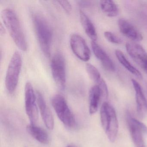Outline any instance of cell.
Masks as SVG:
<instances>
[{"mask_svg": "<svg viewBox=\"0 0 147 147\" xmlns=\"http://www.w3.org/2000/svg\"><path fill=\"white\" fill-rule=\"evenodd\" d=\"M51 103L57 117L63 124L69 128L75 126V118L65 98L60 94H56L51 99Z\"/></svg>", "mask_w": 147, "mask_h": 147, "instance_id": "5", "label": "cell"}, {"mask_svg": "<svg viewBox=\"0 0 147 147\" xmlns=\"http://www.w3.org/2000/svg\"><path fill=\"white\" fill-rule=\"evenodd\" d=\"M66 147H77L76 146H75V145H68Z\"/></svg>", "mask_w": 147, "mask_h": 147, "instance_id": "25", "label": "cell"}, {"mask_svg": "<svg viewBox=\"0 0 147 147\" xmlns=\"http://www.w3.org/2000/svg\"><path fill=\"white\" fill-rule=\"evenodd\" d=\"M101 124L109 140L113 142L118 131V121L115 110L107 102L102 104L100 109Z\"/></svg>", "mask_w": 147, "mask_h": 147, "instance_id": "3", "label": "cell"}, {"mask_svg": "<svg viewBox=\"0 0 147 147\" xmlns=\"http://www.w3.org/2000/svg\"><path fill=\"white\" fill-rule=\"evenodd\" d=\"M127 53L147 74V53L140 45L128 42L125 45Z\"/></svg>", "mask_w": 147, "mask_h": 147, "instance_id": "10", "label": "cell"}, {"mask_svg": "<svg viewBox=\"0 0 147 147\" xmlns=\"http://www.w3.org/2000/svg\"><path fill=\"white\" fill-rule=\"evenodd\" d=\"M86 70L90 79L96 83V85L102 79L99 72L97 68L91 63L86 64Z\"/></svg>", "mask_w": 147, "mask_h": 147, "instance_id": "20", "label": "cell"}, {"mask_svg": "<svg viewBox=\"0 0 147 147\" xmlns=\"http://www.w3.org/2000/svg\"><path fill=\"white\" fill-rule=\"evenodd\" d=\"M100 6L101 10L108 17H115L118 14V8L113 1H101Z\"/></svg>", "mask_w": 147, "mask_h": 147, "instance_id": "19", "label": "cell"}, {"mask_svg": "<svg viewBox=\"0 0 147 147\" xmlns=\"http://www.w3.org/2000/svg\"><path fill=\"white\" fill-rule=\"evenodd\" d=\"M80 16L82 25L85 32L92 41L95 42L98 38V36L93 24L86 13L82 11H80Z\"/></svg>", "mask_w": 147, "mask_h": 147, "instance_id": "17", "label": "cell"}, {"mask_svg": "<svg viewBox=\"0 0 147 147\" xmlns=\"http://www.w3.org/2000/svg\"><path fill=\"white\" fill-rule=\"evenodd\" d=\"M92 49L95 57L98 59L103 67L107 71L113 72L115 70V65L111 59L105 51L94 41L91 42Z\"/></svg>", "mask_w": 147, "mask_h": 147, "instance_id": "13", "label": "cell"}, {"mask_svg": "<svg viewBox=\"0 0 147 147\" xmlns=\"http://www.w3.org/2000/svg\"><path fill=\"white\" fill-rule=\"evenodd\" d=\"M135 93L138 113L141 117L145 116L147 112V102L140 84L136 80H131Z\"/></svg>", "mask_w": 147, "mask_h": 147, "instance_id": "14", "label": "cell"}, {"mask_svg": "<svg viewBox=\"0 0 147 147\" xmlns=\"http://www.w3.org/2000/svg\"><path fill=\"white\" fill-rule=\"evenodd\" d=\"M102 97L101 92L97 85L93 86L89 91V111L91 114H93L98 111L100 98Z\"/></svg>", "mask_w": 147, "mask_h": 147, "instance_id": "16", "label": "cell"}, {"mask_svg": "<svg viewBox=\"0 0 147 147\" xmlns=\"http://www.w3.org/2000/svg\"><path fill=\"white\" fill-rule=\"evenodd\" d=\"M118 25L120 32L125 36L136 42L142 40L141 33L129 21L121 18L119 20Z\"/></svg>", "mask_w": 147, "mask_h": 147, "instance_id": "12", "label": "cell"}, {"mask_svg": "<svg viewBox=\"0 0 147 147\" xmlns=\"http://www.w3.org/2000/svg\"><path fill=\"white\" fill-rule=\"evenodd\" d=\"M22 66V59L19 52L13 53L10 60L6 74L5 84L9 93H13L17 88Z\"/></svg>", "mask_w": 147, "mask_h": 147, "instance_id": "4", "label": "cell"}, {"mask_svg": "<svg viewBox=\"0 0 147 147\" xmlns=\"http://www.w3.org/2000/svg\"><path fill=\"white\" fill-rule=\"evenodd\" d=\"M128 126L131 138L136 147H145L144 136H147V127L142 122L127 115Z\"/></svg>", "mask_w": 147, "mask_h": 147, "instance_id": "8", "label": "cell"}, {"mask_svg": "<svg viewBox=\"0 0 147 147\" xmlns=\"http://www.w3.org/2000/svg\"><path fill=\"white\" fill-rule=\"evenodd\" d=\"M71 49L78 58L83 61H88L91 57V51L84 38L79 34H74L70 38Z\"/></svg>", "mask_w": 147, "mask_h": 147, "instance_id": "9", "label": "cell"}, {"mask_svg": "<svg viewBox=\"0 0 147 147\" xmlns=\"http://www.w3.org/2000/svg\"><path fill=\"white\" fill-rule=\"evenodd\" d=\"M96 85L99 87L100 89L102 97L104 98H107L108 94V88L105 81L102 78L100 81Z\"/></svg>", "mask_w": 147, "mask_h": 147, "instance_id": "22", "label": "cell"}, {"mask_svg": "<svg viewBox=\"0 0 147 147\" xmlns=\"http://www.w3.org/2000/svg\"><path fill=\"white\" fill-rule=\"evenodd\" d=\"M1 18L10 36L20 49L26 51L27 42L16 13L10 8H6L1 12Z\"/></svg>", "mask_w": 147, "mask_h": 147, "instance_id": "1", "label": "cell"}, {"mask_svg": "<svg viewBox=\"0 0 147 147\" xmlns=\"http://www.w3.org/2000/svg\"><path fill=\"white\" fill-rule=\"evenodd\" d=\"M27 132L38 142L43 144H47L49 142V138L47 132L41 127L36 125L30 124L26 127Z\"/></svg>", "mask_w": 147, "mask_h": 147, "instance_id": "15", "label": "cell"}, {"mask_svg": "<svg viewBox=\"0 0 147 147\" xmlns=\"http://www.w3.org/2000/svg\"><path fill=\"white\" fill-rule=\"evenodd\" d=\"M25 102L26 111L31 124L36 125L38 118L36 95L32 84L29 82H26L25 87Z\"/></svg>", "mask_w": 147, "mask_h": 147, "instance_id": "7", "label": "cell"}, {"mask_svg": "<svg viewBox=\"0 0 147 147\" xmlns=\"http://www.w3.org/2000/svg\"><path fill=\"white\" fill-rule=\"evenodd\" d=\"M116 57L120 63L132 74L140 79H142V76L139 70H138L127 60L123 53L119 50L115 51Z\"/></svg>", "mask_w": 147, "mask_h": 147, "instance_id": "18", "label": "cell"}, {"mask_svg": "<svg viewBox=\"0 0 147 147\" xmlns=\"http://www.w3.org/2000/svg\"><path fill=\"white\" fill-rule=\"evenodd\" d=\"M79 5L82 7H88L89 6L91 5V2L89 1H79Z\"/></svg>", "mask_w": 147, "mask_h": 147, "instance_id": "24", "label": "cell"}, {"mask_svg": "<svg viewBox=\"0 0 147 147\" xmlns=\"http://www.w3.org/2000/svg\"><path fill=\"white\" fill-rule=\"evenodd\" d=\"M37 103L43 120L46 127L49 130L53 129L54 127V120L50 108L47 105L43 96L39 91H36Z\"/></svg>", "mask_w": 147, "mask_h": 147, "instance_id": "11", "label": "cell"}, {"mask_svg": "<svg viewBox=\"0 0 147 147\" xmlns=\"http://www.w3.org/2000/svg\"><path fill=\"white\" fill-rule=\"evenodd\" d=\"M51 72L57 86L61 90L66 86V66L64 57L61 53H57L51 60Z\"/></svg>", "mask_w": 147, "mask_h": 147, "instance_id": "6", "label": "cell"}, {"mask_svg": "<svg viewBox=\"0 0 147 147\" xmlns=\"http://www.w3.org/2000/svg\"><path fill=\"white\" fill-rule=\"evenodd\" d=\"M32 21L41 49L46 56L49 57L53 37L51 27L44 17L38 13L33 15Z\"/></svg>", "mask_w": 147, "mask_h": 147, "instance_id": "2", "label": "cell"}, {"mask_svg": "<svg viewBox=\"0 0 147 147\" xmlns=\"http://www.w3.org/2000/svg\"><path fill=\"white\" fill-rule=\"evenodd\" d=\"M104 36L108 42L112 43L121 44L123 42V41L121 38L110 32H105L104 33Z\"/></svg>", "mask_w": 147, "mask_h": 147, "instance_id": "21", "label": "cell"}, {"mask_svg": "<svg viewBox=\"0 0 147 147\" xmlns=\"http://www.w3.org/2000/svg\"><path fill=\"white\" fill-rule=\"evenodd\" d=\"M58 4L62 7L63 9L66 13H70L72 11V7L71 4L67 1H57Z\"/></svg>", "mask_w": 147, "mask_h": 147, "instance_id": "23", "label": "cell"}]
</instances>
